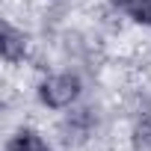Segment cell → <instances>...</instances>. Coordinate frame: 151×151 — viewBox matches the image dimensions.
Instances as JSON below:
<instances>
[{
	"instance_id": "obj_1",
	"label": "cell",
	"mask_w": 151,
	"mask_h": 151,
	"mask_svg": "<svg viewBox=\"0 0 151 151\" xmlns=\"http://www.w3.org/2000/svg\"><path fill=\"white\" fill-rule=\"evenodd\" d=\"M80 92H83L80 77H77V74H71V71H65V74H53V77L42 80V86H39V101H42L45 107H50V110H65V107H71L74 101L80 98Z\"/></svg>"
},
{
	"instance_id": "obj_2",
	"label": "cell",
	"mask_w": 151,
	"mask_h": 151,
	"mask_svg": "<svg viewBox=\"0 0 151 151\" xmlns=\"http://www.w3.org/2000/svg\"><path fill=\"white\" fill-rule=\"evenodd\" d=\"M24 47H27L24 33H18L12 24H3V39H0L3 59H6V62H18V59H24Z\"/></svg>"
},
{
	"instance_id": "obj_3",
	"label": "cell",
	"mask_w": 151,
	"mask_h": 151,
	"mask_svg": "<svg viewBox=\"0 0 151 151\" xmlns=\"http://www.w3.org/2000/svg\"><path fill=\"white\" fill-rule=\"evenodd\" d=\"M6 151H47V142L42 139V133H36V130H30V127H21V130L9 139Z\"/></svg>"
},
{
	"instance_id": "obj_4",
	"label": "cell",
	"mask_w": 151,
	"mask_h": 151,
	"mask_svg": "<svg viewBox=\"0 0 151 151\" xmlns=\"http://www.w3.org/2000/svg\"><path fill=\"white\" fill-rule=\"evenodd\" d=\"M124 9L136 24L151 27V0H124Z\"/></svg>"
}]
</instances>
